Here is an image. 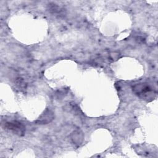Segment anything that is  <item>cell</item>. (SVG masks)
<instances>
[{
  "label": "cell",
  "mask_w": 158,
  "mask_h": 158,
  "mask_svg": "<svg viewBox=\"0 0 158 158\" xmlns=\"http://www.w3.org/2000/svg\"><path fill=\"white\" fill-rule=\"evenodd\" d=\"M54 118V113L50 109H46L36 120L38 124H47L52 121Z\"/></svg>",
  "instance_id": "3"
},
{
  "label": "cell",
  "mask_w": 158,
  "mask_h": 158,
  "mask_svg": "<svg viewBox=\"0 0 158 158\" xmlns=\"http://www.w3.org/2000/svg\"><path fill=\"white\" fill-rule=\"evenodd\" d=\"M5 127L19 136L23 135L25 131V126L17 121L6 122L5 123Z\"/></svg>",
  "instance_id": "2"
},
{
  "label": "cell",
  "mask_w": 158,
  "mask_h": 158,
  "mask_svg": "<svg viewBox=\"0 0 158 158\" xmlns=\"http://www.w3.org/2000/svg\"><path fill=\"white\" fill-rule=\"evenodd\" d=\"M132 89L138 96L147 101H152L156 95V92L146 83L136 84L133 86Z\"/></svg>",
  "instance_id": "1"
}]
</instances>
